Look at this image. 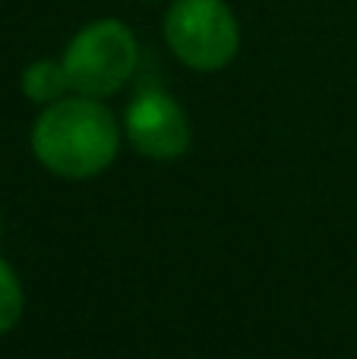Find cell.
Masks as SVG:
<instances>
[{"instance_id":"cell-1","label":"cell","mask_w":357,"mask_h":359,"mask_svg":"<svg viewBox=\"0 0 357 359\" xmlns=\"http://www.w3.org/2000/svg\"><path fill=\"white\" fill-rule=\"evenodd\" d=\"M120 151V123L98 98L76 95L44 104L32 126V155L63 180L105 174Z\"/></svg>"},{"instance_id":"cell-2","label":"cell","mask_w":357,"mask_h":359,"mask_svg":"<svg viewBox=\"0 0 357 359\" xmlns=\"http://www.w3.org/2000/svg\"><path fill=\"white\" fill-rule=\"evenodd\" d=\"M139 63L136 35L120 19H95L73 35L63 50L70 86L76 95L108 98L120 92Z\"/></svg>"},{"instance_id":"cell-3","label":"cell","mask_w":357,"mask_h":359,"mask_svg":"<svg viewBox=\"0 0 357 359\" xmlns=\"http://www.w3.org/2000/svg\"><path fill=\"white\" fill-rule=\"evenodd\" d=\"M164 41L183 67L219 73L238 57L240 29L225 0H174L164 16Z\"/></svg>"},{"instance_id":"cell-4","label":"cell","mask_w":357,"mask_h":359,"mask_svg":"<svg viewBox=\"0 0 357 359\" xmlns=\"http://www.w3.org/2000/svg\"><path fill=\"white\" fill-rule=\"evenodd\" d=\"M124 130L130 145L149 161H177L190 149V120L183 107L158 88H143L126 104Z\"/></svg>"},{"instance_id":"cell-5","label":"cell","mask_w":357,"mask_h":359,"mask_svg":"<svg viewBox=\"0 0 357 359\" xmlns=\"http://www.w3.org/2000/svg\"><path fill=\"white\" fill-rule=\"evenodd\" d=\"M22 95L35 104H54V101L67 98L70 86V76H67V67L63 60H35L22 69Z\"/></svg>"},{"instance_id":"cell-6","label":"cell","mask_w":357,"mask_h":359,"mask_svg":"<svg viewBox=\"0 0 357 359\" xmlns=\"http://www.w3.org/2000/svg\"><path fill=\"white\" fill-rule=\"evenodd\" d=\"M25 309V293L19 284V274L0 259V337L10 334L19 325Z\"/></svg>"}]
</instances>
